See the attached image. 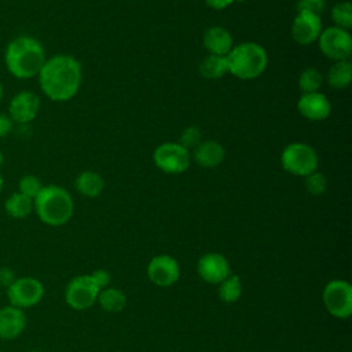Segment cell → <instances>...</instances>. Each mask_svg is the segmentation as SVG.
I'll list each match as a JSON object with an SVG mask.
<instances>
[{"mask_svg":"<svg viewBox=\"0 0 352 352\" xmlns=\"http://www.w3.org/2000/svg\"><path fill=\"white\" fill-rule=\"evenodd\" d=\"M43 94L54 102L70 100L80 89L82 70L72 55H54L47 59L37 74Z\"/></svg>","mask_w":352,"mask_h":352,"instance_id":"cell-1","label":"cell"},{"mask_svg":"<svg viewBox=\"0 0 352 352\" xmlns=\"http://www.w3.org/2000/svg\"><path fill=\"white\" fill-rule=\"evenodd\" d=\"M45 60L43 44L28 34L14 37L4 51L6 69L12 77L19 80L36 77Z\"/></svg>","mask_w":352,"mask_h":352,"instance_id":"cell-2","label":"cell"},{"mask_svg":"<svg viewBox=\"0 0 352 352\" xmlns=\"http://www.w3.org/2000/svg\"><path fill=\"white\" fill-rule=\"evenodd\" d=\"M33 210L40 221L51 227L66 224L74 212V204L70 192L56 184L43 186L33 199Z\"/></svg>","mask_w":352,"mask_h":352,"instance_id":"cell-3","label":"cell"},{"mask_svg":"<svg viewBox=\"0 0 352 352\" xmlns=\"http://www.w3.org/2000/svg\"><path fill=\"white\" fill-rule=\"evenodd\" d=\"M228 73L241 80H253L261 76L268 65V55L263 45L257 43H242L227 55Z\"/></svg>","mask_w":352,"mask_h":352,"instance_id":"cell-4","label":"cell"},{"mask_svg":"<svg viewBox=\"0 0 352 352\" xmlns=\"http://www.w3.org/2000/svg\"><path fill=\"white\" fill-rule=\"evenodd\" d=\"M282 168L294 176H308L318 169V154L307 143L287 144L280 154Z\"/></svg>","mask_w":352,"mask_h":352,"instance_id":"cell-5","label":"cell"},{"mask_svg":"<svg viewBox=\"0 0 352 352\" xmlns=\"http://www.w3.org/2000/svg\"><path fill=\"white\" fill-rule=\"evenodd\" d=\"M322 300L326 311L337 319H348L352 314V286L344 279H333L323 287Z\"/></svg>","mask_w":352,"mask_h":352,"instance_id":"cell-6","label":"cell"},{"mask_svg":"<svg viewBox=\"0 0 352 352\" xmlns=\"http://www.w3.org/2000/svg\"><path fill=\"white\" fill-rule=\"evenodd\" d=\"M44 285L34 276H16L6 289L10 305L28 309L37 305L44 297Z\"/></svg>","mask_w":352,"mask_h":352,"instance_id":"cell-7","label":"cell"},{"mask_svg":"<svg viewBox=\"0 0 352 352\" xmlns=\"http://www.w3.org/2000/svg\"><path fill=\"white\" fill-rule=\"evenodd\" d=\"M100 289L95 285L89 274H82L72 278L65 289L66 304L76 311L91 308L98 298Z\"/></svg>","mask_w":352,"mask_h":352,"instance_id":"cell-8","label":"cell"},{"mask_svg":"<svg viewBox=\"0 0 352 352\" xmlns=\"http://www.w3.org/2000/svg\"><path fill=\"white\" fill-rule=\"evenodd\" d=\"M319 50L322 54L334 60H349L352 54V37L348 30L333 26L322 30L319 36Z\"/></svg>","mask_w":352,"mask_h":352,"instance_id":"cell-9","label":"cell"},{"mask_svg":"<svg viewBox=\"0 0 352 352\" xmlns=\"http://www.w3.org/2000/svg\"><path fill=\"white\" fill-rule=\"evenodd\" d=\"M154 164L158 169L165 173L176 175L187 170L190 166V154L180 143H162L160 144L153 154Z\"/></svg>","mask_w":352,"mask_h":352,"instance_id":"cell-10","label":"cell"},{"mask_svg":"<svg viewBox=\"0 0 352 352\" xmlns=\"http://www.w3.org/2000/svg\"><path fill=\"white\" fill-rule=\"evenodd\" d=\"M147 276L158 287H170L180 278L179 261L170 254H157L147 264Z\"/></svg>","mask_w":352,"mask_h":352,"instance_id":"cell-11","label":"cell"},{"mask_svg":"<svg viewBox=\"0 0 352 352\" xmlns=\"http://www.w3.org/2000/svg\"><path fill=\"white\" fill-rule=\"evenodd\" d=\"M40 111V98L33 91L15 94L8 103V116L14 124H29Z\"/></svg>","mask_w":352,"mask_h":352,"instance_id":"cell-12","label":"cell"},{"mask_svg":"<svg viewBox=\"0 0 352 352\" xmlns=\"http://www.w3.org/2000/svg\"><path fill=\"white\" fill-rule=\"evenodd\" d=\"M197 272L204 282L210 285H219L223 279L232 274L228 260L221 253L216 252L205 253L198 258Z\"/></svg>","mask_w":352,"mask_h":352,"instance_id":"cell-13","label":"cell"},{"mask_svg":"<svg viewBox=\"0 0 352 352\" xmlns=\"http://www.w3.org/2000/svg\"><path fill=\"white\" fill-rule=\"evenodd\" d=\"M322 33L320 16L309 12H297L292 23V37L301 45H308L319 38Z\"/></svg>","mask_w":352,"mask_h":352,"instance_id":"cell-14","label":"cell"},{"mask_svg":"<svg viewBox=\"0 0 352 352\" xmlns=\"http://www.w3.org/2000/svg\"><path fill=\"white\" fill-rule=\"evenodd\" d=\"M28 326L26 312L14 305L0 308V340L11 341L18 338Z\"/></svg>","mask_w":352,"mask_h":352,"instance_id":"cell-15","label":"cell"},{"mask_svg":"<svg viewBox=\"0 0 352 352\" xmlns=\"http://www.w3.org/2000/svg\"><path fill=\"white\" fill-rule=\"evenodd\" d=\"M300 114L311 121H322L330 116V100L319 92L302 94L297 102Z\"/></svg>","mask_w":352,"mask_h":352,"instance_id":"cell-16","label":"cell"},{"mask_svg":"<svg viewBox=\"0 0 352 352\" xmlns=\"http://www.w3.org/2000/svg\"><path fill=\"white\" fill-rule=\"evenodd\" d=\"M204 47L212 55L227 56L232 50V36L221 26H212L204 34Z\"/></svg>","mask_w":352,"mask_h":352,"instance_id":"cell-17","label":"cell"},{"mask_svg":"<svg viewBox=\"0 0 352 352\" xmlns=\"http://www.w3.org/2000/svg\"><path fill=\"white\" fill-rule=\"evenodd\" d=\"M226 155L224 147L214 142V140H206L204 143H199L194 148V160L198 165L204 168H214L219 164L223 162Z\"/></svg>","mask_w":352,"mask_h":352,"instance_id":"cell-18","label":"cell"},{"mask_svg":"<svg viewBox=\"0 0 352 352\" xmlns=\"http://www.w3.org/2000/svg\"><path fill=\"white\" fill-rule=\"evenodd\" d=\"M74 186L81 195L87 198H95L103 191L104 182L99 173L92 170H84L76 177Z\"/></svg>","mask_w":352,"mask_h":352,"instance_id":"cell-19","label":"cell"},{"mask_svg":"<svg viewBox=\"0 0 352 352\" xmlns=\"http://www.w3.org/2000/svg\"><path fill=\"white\" fill-rule=\"evenodd\" d=\"M96 302L100 305L103 311L116 314V312H121L125 308L126 296L122 290L107 286L99 292Z\"/></svg>","mask_w":352,"mask_h":352,"instance_id":"cell-20","label":"cell"},{"mask_svg":"<svg viewBox=\"0 0 352 352\" xmlns=\"http://www.w3.org/2000/svg\"><path fill=\"white\" fill-rule=\"evenodd\" d=\"M4 210L12 219H25L33 212V199L15 191L6 199Z\"/></svg>","mask_w":352,"mask_h":352,"instance_id":"cell-21","label":"cell"},{"mask_svg":"<svg viewBox=\"0 0 352 352\" xmlns=\"http://www.w3.org/2000/svg\"><path fill=\"white\" fill-rule=\"evenodd\" d=\"M327 84L334 89H344L352 81V63L349 60H338L327 72Z\"/></svg>","mask_w":352,"mask_h":352,"instance_id":"cell-22","label":"cell"},{"mask_svg":"<svg viewBox=\"0 0 352 352\" xmlns=\"http://www.w3.org/2000/svg\"><path fill=\"white\" fill-rule=\"evenodd\" d=\"M198 72H199V74L204 78H209V80H214V78L223 77L226 73H228L227 56L209 54L199 63Z\"/></svg>","mask_w":352,"mask_h":352,"instance_id":"cell-23","label":"cell"},{"mask_svg":"<svg viewBox=\"0 0 352 352\" xmlns=\"http://www.w3.org/2000/svg\"><path fill=\"white\" fill-rule=\"evenodd\" d=\"M219 297L223 302L232 304L239 300L242 294V280L238 275L230 274L226 279L219 283Z\"/></svg>","mask_w":352,"mask_h":352,"instance_id":"cell-24","label":"cell"},{"mask_svg":"<svg viewBox=\"0 0 352 352\" xmlns=\"http://www.w3.org/2000/svg\"><path fill=\"white\" fill-rule=\"evenodd\" d=\"M323 81L322 74L314 69V67H308L305 69L298 78V87L301 89L302 94H311V92H318V89L320 88Z\"/></svg>","mask_w":352,"mask_h":352,"instance_id":"cell-25","label":"cell"},{"mask_svg":"<svg viewBox=\"0 0 352 352\" xmlns=\"http://www.w3.org/2000/svg\"><path fill=\"white\" fill-rule=\"evenodd\" d=\"M331 18L337 28L344 30L351 29L352 26V7L349 1L337 3L331 10Z\"/></svg>","mask_w":352,"mask_h":352,"instance_id":"cell-26","label":"cell"},{"mask_svg":"<svg viewBox=\"0 0 352 352\" xmlns=\"http://www.w3.org/2000/svg\"><path fill=\"white\" fill-rule=\"evenodd\" d=\"M41 188H43V184L40 179L34 175H25L18 182V191L32 199H34V197L40 192Z\"/></svg>","mask_w":352,"mask_h":352,"instance_id":"cell-27","label":"cell"},{"mask_svg":"<svg viewBox=\"0 0 352 352\" xmlns=\"http://www.w3.org/2000/svg\"><path fill=\"white\" fill-rule=\"evenodd\" d=\"M305 187L312 195H322L327 188V179L320 172H312L305 176Z\"/></svg>","mask_w":352,"mask_h":352,"instance_id":"cell-28","label":"cell"},{"mask_svg":"<svg viewBox=\"0 0 352 352\" xmlns=\"http://www.w3.org/2000/svg\"><path fill=\"white\" fill-rule=\"evenodd\" d=\"M326 1L324 0H298L296 4L297 12H309L320 16L324 12Z\"/></svg>","mask_w":352,"mask_h":352,"instance_id":"cell-29","label":"cell"},{"mask_svg":"<svg viewBox=\"0 0 352 352\" xmlns=\"http://www.w3.org/2000/svg\"><path fill=\"white\" fill-rule=\"evenodd\" d=\"M201 142V131L191 125V126H187L183 132H182V136H180V144L184 147V148H192V147H197Z\"/></svg>","mask_w":352,"mask_h":352,"instance_id":"cell-30","label":"cell"},{"mask_svg":"<svg viewBox=\"0 0 352 352\" xmlns=\"http://www.w3.org/2000/svg\"><path fill=\"white\" fill-rule=\"evenodd\" d=\"M89 275H91L92 280L95 282V285H96L100 290H102V289H104V287H107V286L110 285L111 278H110V274H109L106 270L99 268V270L92 271Z\"/></svg>","mask_w":352,"mask_h":352,"instance_id":"cell-31","label":"cell"},{"mask_svg":"<svg viewBox=\"0 0 352 352\" xmlns=\"http://www.w3.org/2000/svg\"><path fill=\"white\" fill-rule=\"evenodd\" d=\"M15 279H16V275L10 267H1L0 268V289L1 287L7 289Z\"/></svg>","mask_w":352,"mask_h":352,"instance_id":"cell-32","label":"cell"},{"mask_svg":"<svg viewBox=\"0 0 352 352\" xmlns=\"http://www.w3.org/2000/svg\"><path fill=\"white\" fill-rule=\"evenodd\" d=\"M14 129V122L8 114L0 113V139L8 136Z\"/></svg>","mask_w":352,"mask_h":352,"instance_id":"cell-33","label":"cell"},{"mask_svg":"<svg viewBox=\"0 0 352 352\" xmlns=\"http://www.w3.org/2000/svg\"><path fill=\"white\" fill-rule=\"evenodd\" d=\"M205 1L210 8H214V10H224L234 3V0H205Z\"/></svg>","mask_w":352,"mask_h":352,"instance_id":"cell-34","label":"cell"},{"mask_svg":"<svg viewBox=\"0 0 352 352\" xmlns=\"http://www.w3.org/2000/svg\"><path fill=\"white\" fill-rule=\"evenodd\" d=\"M3 96H4V87H3V82L0 81V102L3 100Z\"/></svg>","mask_w":352,"mask_h":352,"instance_id":"cell-35","label":"cell"},{"mask_svg":"<svg viewBox=\"0 0 352 352\" xmlns=\"http://www.w3.org/2000/svg\"><path fill=\"white\" fill-rule=\"evenodd\" d=\"M3 187H4V179H3V176H1V173H0V194H1V191H3Z\"/></svg>","mask_w":352,"mask_h":352,"instance_id":"cell-36","label":"cell"},{"mask_svg":"<svg viewBox=\"0 0 352 352\" xmlns=\"http://www.w3.org/2000/svg\"><path fill=\"white\" fill-rule=\"evenodd\" d=\"M3 164H4V154H3V151L0 150V168L3 166Z\"/></svg>","mask_w":352,"mask_h":352,"instance_id":"cell-37","label":"cell"},{"mask_svg":"<svg viewBox=\"0 0 352 352\" xmlns=\"http://www.w3.org/2000/svg\"><path fill=\"white\" fill-rule=\"evenodd\" d=\"M29 352H44V351H40V349H32V351H29Z\"/></svg>","mask_w":352,"mask_h":352,"instance_id":"cell-38","label":"cell"},{"mask_svg":"<svg viewBox=\"0 0 352 352\" xmlns=\"http://www.w3.org/2000/svg\"><path fill=\"white\" fill-rule=\"evenodd\" d=\"M234 1H236V3H243V1H246V0H234Z\"/></svg>","mask_w":352,"mask_h":352,"instance_id":"cell-39","label":"cell"}]
</instances>
